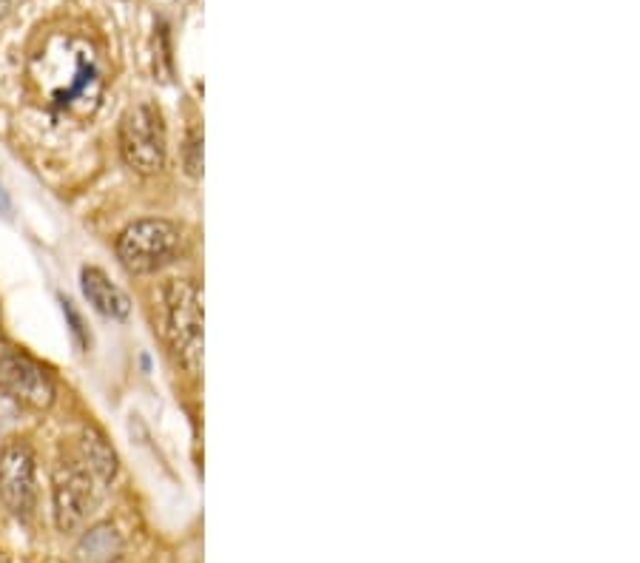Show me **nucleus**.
<instances>
[{"label":"nucleus","instance_id":"nucleus-1","mask_svg":"<svg viewBox=\"0 0 640 563\" xmlns=\"http://www.w3.org/2000/svg\"><path fill=\"white\" fill-rule=\"evenodd\" d=\"M163 336L177 362L188 373L202 364V305L200 291L191 279H168L160 291Z\"/></svg>","mask_w":640,"mask_h":563},{"label":"nucleus","instance_id":"nucleus-2","mask_svg":"<svg viewBox=\"0 0 640 563\" xmlns=\"http://www.w3.org/2000/svg\"><path fill=\"white\" fill-rule=\"evenodd\" d=\"M183 248L180 225L168 219H137L117 237V256L128 273H154Z\"/></svg>","mask_w":640,"mask_h":563},{"label":"nucleus","instance_id":"nucleus-3","mask_svg":"<svg viewBox=\"0 0 640 563\" xmlns=\"http://www.w3.org/2000/svg\"><path fill=\"white\" fill-rule=\"evenodd\" d=\"M120 154L131 171L154 177L165 165V126L160 111L140 103L120 120Z\"/></svg>","mask_w":640,"mask_h":563},{"label":"nucleus","instance_id":"nucleus-4","mask_svg":"<svg viewBox=\"0 0 640 563\" xmlns=\"http://www.w3.org/2000/svg\"><path fill=\"white\" fill-rule=\"evenodd\" d=\"M97 478L83 461H63L55 470V521L60 532L80 529L97 507Z\"/></svg>","mask_w":640,"mask_h":563},{"label":"nucleus","instance_id":"nucleus-5","mask_svg":"<svg viewBox=\"0 0 640 563\" xmlns=\"http://www.w3.org/2000/svg\"><path fill=\"white\" fill-rule=\"evenodd\" d=\"M35 453L26 441L12 438L0 447V498L15 518H29L37 504Z\"/></svg>","mask_w":640,"mask_h":563},{"label":"nucleus","instance_id":"nucleus-6","mask_svg":"<svg viewBox=\"0 0 640 563\" xmlns=\"http://www.w3.org/2000/svg\"><path fill=\"white\" fill-rule=\"evenodd\" d=\"M0 393L32 410H46L55 401V379L26 353L0 356Z\"/></svg>","mask_w":640,"mask_h":563},{"label":"nucleus","instance_id":"nucleus-7","mask_svg":"<svg viewBox=\"0 0 640 563\" xmlns=\"http://www.w3.org/2000/svg\"><path fill=\"white\" fill-rule=\"evenodd\" d=\"M80 285H83V293H86L89 305L97 313H103L109 319H128V313H131L128 296L100 268H83Z\"/></svg>","mask_w":640,"mask_h":563},{"label":"nucleus","instance_id":"nucleus-8","mask_svg":"<svg viewBox=\"0 0 640 563\" xmlns=\"http://www.w3.org/2000/svg\"><path fill=\"white\" fill-rule=\"evenodd\" d=\"M80 461L100 484H111V478L117 475V453L111 450L106 436L94 427H86L80 436Z\"/></svg>","mask_w":640,"mask_h":563},{"label":"nucleus","instance_id":"nucleus-9","mask_svg":"<svg viewBox=\"0 0 640 563\" xmlns=\"http://www.w3.org/2000/svg\"><path fill=\"white\" fill-rule=\"evenodd\" d=\"M120 552H123V538L111 524L89 529L77 546V558L83 563H109L120 558Z\"/></svg>","mask_w":640,"mask_h":563},{"label":"nucleus","instance_id":"nucleus-10","mask_svg":"<svg viewBox=\"0 0 640 563\" xmlns=\"http://www.w3.org/2000/svg\"><path fill=\"white\" fill-rule=\"evenodd\" d=\"M183 163H185V171H188L191 177H200L202 174V134L197 131V128H191V131H188V137H185Z\"/></svg>","mask_w":640,"mask_h":563},{"label":"nucleus","instance_id":"nucleus-11","mask_svg":"<svg viewBox=\"0 0 640 563\" xmlns=\"http://www.w3.org/2000/svg\"><path fill=\"white\" fill-rule=\"evenodd\" d=\"M63 310H66V316H69V322H72V336L74 342L80 347L89 345V333H86V327H83V319H80V313L72 308V302H63Z\"/></svg>","mask_w":640,"mask_h":563},{"label":"nucleus","instance_id":"nucleus-12","mask_svg":"<svg viewBox=\"0 0 640 563\" xmlns=\"http://www.w3.org/2000/svg\"><path fill=\"white\" fill-rule=\"evenodd\" d=\"M9 6H12V0H0V18H3L6 12H9Z\"/></svg>","mask_w":640,"mask_h":563},{"label":"nucleus","instance_id":"nucleus-13","mask_svg":"<svg viewBox=\"0 0 640 563\" xmlns=\"http://www.w3.org/2000/svg\"><path fill=\"white\" fill-rule=\"evenodd\" d=\"M0 211H9V200H6V194L0 191Z\"/></svg>","mask_w":640,"mask_h":563},{"label":"nucleus","instance_id":"nucleus-14","mask_svg":"<svg viewBox=\"0 0 640 563\" xmlns=\"http://www.w3.org/2000/svg\"><path fill=\"white\" fill-rule=\"evenodd\" d=\"M109 563H126V561H123V558H114V561H109Z\"/></svg>","mask_w":640,"mask_h":563}]
</instances>
